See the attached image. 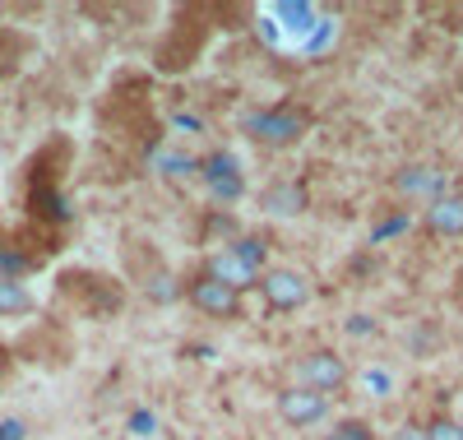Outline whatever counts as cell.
<instances>
[{"label": "cell", "instance_id": "obj_7", "mask_svg": "<svg viewBox=\"0 0 463 440\" xmlns=\"http://www.w3.org/2000/svg\"><path fill=\"white\" fill-rule=\"evenodd\" d=\"M306 205H311V199H306V186L301 181H269L260 190V209L274 214V218H301Z\"/></svg>", "mask_w": 463, "mask_h": 440}, {"label": "cell", "instance_id": "obj_6", "mask_svg": "<svg viewBox=\"0 0 463 440\" xmlns=\"http://www.w3.org/2000/svg\"><path fill=\"white\" fill-rule=\"evenodd\" d=\"M209 278H218V283H227L232 292H241V288H255L260 283V264H250L241 251H218L213 260H209V269H204Z\"/></svg>", "mask_w": 463, "mask_h": 440}, {"label": "cell", "instance_id": "obj_10", "mask_svg": "<svg viewBox=\"0 0 463 440\" xmlns=\"http://www.w3.org/2000/svg\"><path fill=\"white\" fill-rule=\"evenodd\" d=\"M204 177H209V190H213L218 199H241V177H237V163H232L227 153L209 158Z\"/></svg>", "mask_w": 463, "mask_h": 440}, {"label": "cell", "instance_id": "obj_5", "mask_svg": "<svg viewBox=\"0 0 463 440\" xmlns=\"http://www.w3.org/2000/svg\"><path fill=\"white\" fill-rule=\"evenodd\" d=\"M325 413H329V398L316 394V389L288 385V389L279 394V417H283L288 426H316Z\"/></svg>", "mask_w": 463, "mask_h": 440}, {"label": "cell", "instance_id": "obj_4", "mask_svg": "<svg viewBox=\"0 0 463 440\" xmlns=\"http://www.w3.org/2000/svg\"><path fill=\"white\" fill-rule=\"evenodd\" d=\"M185 297L209 320H237L241 315V292H232L227 283H218V278H209V273H200L195 283L185 288Z\"/></svg>", "mask_w": 463, "mask_h": 440}, {"label": "cell", "instance_id": "obj_12", "mask_svg": "<svg viewBox=\"0 0 463 440\" xmlns=\"http://www.w3.org/2000/svg\"><path fill=\"white\" fill-rule=\"evenodd\" d=\"M320 440H375V431H371V422H362V417H343V422H334Z\"/></svg>", "mask_w": 463, "mask_h": 440}, {"label": "cell", "instance_id": "obj_11", "mask_svg": "<svg viewBox=\"0 0 463 440\" xmlns=\"http://www.w3.org/2000/svg\"><path fill=\"white\" fill-rule=\"evenodd\" d=\"M33 311V292L19 278H0V315H28Z\"/></svg>", "mask_w": 463, "mask_h": 440}, {"label": "cell", "instance_id": "obj_9", "mask_svg": "<svg viewBox=\"0 0 463 440\" xmlns=\"http://www.w3.org/2000/svg\"><path fill=\"white\" fill-rule=\"evenodd\" d=\"M427 223L436 236H463V195H440L427 209Z\"/></svg>", "mask_w": 463, "mask_h": 440}, {"label": "cell", "instance_id": "obj_2", "mask_svg": "<svg viewBox=\"0 0 463 440\" xmlns=\"http://www.w3.org/2000/svg\"><path fill=\"white\" fill-rule=\"evenodd\" d=\"M255 288L264 292L269 311H301L306 301H311V278H306L301 269H288V264H269Z\"/></svg>", "mask_w": 463, "mask_h": 440}, {"label": "cell", "instance_id": "obj_13", "mask_svg": "<svg viewBox=\"0 0 463 440\" xmlns=\"http://www.w3.org/2000/svg\"><path fill=\"white\" fill-rule=\"evenodd\" d=\"M427 440H463V422L458 417H431L427 422Z\"/></svg>", "mask_w": 463, "mask_h": 440}, {"label": "cell", "instance_id": "obj_3", "mask_svg": "<svg viewBox=\"0 0 463 440\" xmlns=\"http://www.w3.org/2000/svg\"><path fill=\"white\" fill-rule=\"evenodd\" d=\"M297 385L301 389H316V394H334L347 385V367H343V357L334 348H316V352H306L297 357Z\"/></svg>", "mask_w": 463, "mask_h": 440}, {"label": "cell", "instance_id": "obj_15", "mask_svg": "<svg viewBox=\"0 0 463 440\" xmlns=\"http://www.w3.org/2000/svg\"><path fill=\"white\" fill-rule=\"evenodd\" d=\"M394 440H427V426H421V422H403L394 431Z\"/></svg>", "mask_w": 463, "mask_h": 440}, {"label": "cell", "instance_id": "obj_1", "mask_svg": "<svg viewBox=\"0 0 463 440\" xmlns=\"http://www.w3.org/2000/svg\"><path fill=\"white\" fill-rule=\"evenodd\" d=\"M306 111H297V107H269V111H255V116H246V130L264 144V148H292L301 135H306Z\"/></svg>", "mask_w": 463, "mask_h": 440}, {"label": "cell", "instance_id": "obj_8", "mask_svg": "<svg viewBox=\"0 0 463 440\" xmlns=\"http://www.w3.org/2000/svg\"><path fill=\"white\" fill-rule=\"evenodd\" d=\"M394 190L399 195H408V199H427V205H436L440 195H449L445 190V172H436V167H403L399 177H394Z\"/></svg>", "mask_w": 463, "mask_h": 440}, {"label": "cell", "instance_id": "obj_14", "mask_svg": "<svg viewBox=\"0 0 463 440\" xmlns=\"http://www.w3.org/2000/svg\"><path fill=\"white\" fill-rule=\"evenodd\" d=\"M0 440H28V422L5 417V422H0Z\"/></svg>", "mask_w": 463, "mask_h": 440}]
</instances>
